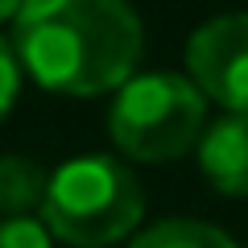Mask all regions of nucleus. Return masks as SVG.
Listing matches in <instances>:
<instances>
[{
	"mask_svg": "<svg viewBox=\"0 0 248 248\" xmlns=\"http://www.w3.org/2000/svg\"><path fill=\"white\" fill-rule=\"evenodd\" d=\"M9 42L37 87L87 99L137 75L145 29L128 0H25Z\"/></svg>",
	"mask_w": 248,
	"mask_h": 248,
	"instance_id": "obj_1",
	"label": "nucleus"
},
{
	"mask_svg": "<svg viewBox=\"0 0 248 248\" xmlns=\"http://www.w3.org/2000/svg\"><path fill=\"white\" fill-rule=\"evenodd\" d=\"M145 215V190L120 157L83 153L50 174L42 223L58 244L108 248L133 236Z\"/></svg>",
	"mask_w": 248,
	"mask_h": 248,
	"instance_id": "obj_2",
	"label": "nucleus"
},
{
	"mask_svg": "<svg viewBox=\"0 0 248 248\" xmlns=\"http://www.w3.org/2000/svg\"><path fill=\"white\" fill-rule=\"evenodd\" d=\"M207 128V95L178 71H145L116 87L108 137L133 161H174L199 145Z\"/></svg>",
	"mask_w": 248,
	"mask_h": 248,
	"instance_id": "obj_3",
	"label": "nucleus"
},
{
	"mask_svg": "<svg viewBox=\"0 0 248 248\" xmlns=\"http://www.w3.org/2000/svg\"><path fill=\"white\" fill-rule=\"evenodd\" d=\"M186 75L207 99L248 116V13L203 21L186 42Z\"/></svg>",
	"mask_w": 248,
	"mask_h": 248,
	"instance_id": "obj_4",
	"label": "nucleus"
},
{
	"mask_svg": "<svg viewBox=\"0 0 248 248\" xmlns=\"http://www.w3.org/2000/svg\"><path fill=\"white\" fill-rule=\"evenodd\" d=\"M199 170L215 195L248 199V116L223 112L199 137Z\"/></svg>",
	"mask_w": 248,
	"mask_h": 248,
	"instance_id": "obj_5",
	"label": "nucleus"
},
{
	"mask_svg": "<svg viewBox=\"0 0 248 248\" xmlns=\"http://www.w3.org/2000/svg\"><path fill=\"white\" fill-rule=\"evenodd\" d=\"M46 186H50V174L33 157L4 153L0 157V219H21L33 211L42 215Z\"/></svg>",
	"mask_w": 248,
	"mask_h": 248,
	"instance_id": "obj_6",
	"label": "nucleus"
},
{
	"mask_svg": "<svg viewBox=\"0 0 248 248\" xmlns=\"http://www.w3.org/2000/svg\"><path fill=\"white\" fill-rule=\"evenodd\" d=\"M128 248H236V240L203 219H157L137 232Z\"/></svg>",
	"mask_w": 248,
	"mask_h": 248,
	"instance_id": "obj_7",
	"label": "nucleus"
},
{
	"mask_svg": "<svg viewBox=\"0 0 248 248\" xmlns=\"http://www.w3.org/2000/svg\"><path fill=\"white\" fill-rule=\"evenodd\" d=\"M0 248H54V236L42 219L21 215V219H0Z\"/></svg>",
	"mask_w": 248,
	"mask_h": 248,
	"instance_id": "obj_8",
	"label": "nucleus"
},
{
	"mask_svg": "<svg viewBox=\"0 0 248 248\" xmlns=\"http://www.w3.org/2000/svg\"><path fill=\"white\" fill-rule=\"evenodd\" d=\"M17 95H21V62H17L13 42H9V37H0V124L9 120Z\"/></svg>",
	"mask_w": 248,
	"mask_h": 248,
	"instance_id": "obj_9",
	"label": "nucleus"
},
{
	"mask_svg": "<svg viewBox=\"0 0 248 248\" xmlns=\"http://www.w3.org/2000/svg\"><path fill=\"white\" fill-rule=\"evenodd\" d=\"M21 4H25V0H0V21H13L21 13Z\"/></svg>",
	"mask_w": 248,
	"mask_h": 248,
	"instance_id": "obj_10",
	"label": "nucleus"
}]
</instances>
